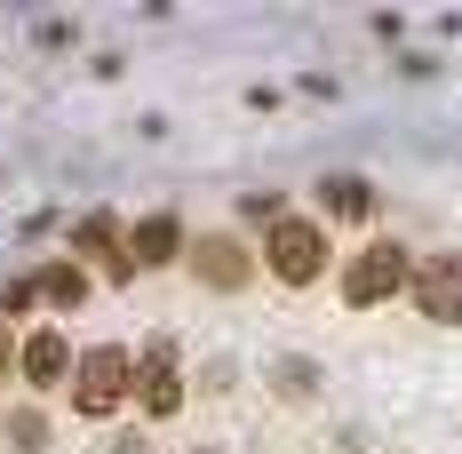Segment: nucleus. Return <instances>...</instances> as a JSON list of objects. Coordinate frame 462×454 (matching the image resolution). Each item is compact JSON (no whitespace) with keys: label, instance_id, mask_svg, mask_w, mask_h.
Segmentation results:
<instances>
[{"label":"nucleus","instance_id":"obj_11","mask_svg":"<svg viewBox=\"0 0 462 454\" xmlns=\"http://www.w3.org/2000/svg\"><path fill=\"white\" fill-rule=\"evenodd\" d=\"M32 303H41V279H8V287H0V311H8V319L32 311Z\"/></svg>","mask_w":462,"mask_h":454},{"label":"nucleus","instance_id":"obj_10","mask_svg":"<svg viewBox=\"0 0 462 454\" xmlns=\"http://www.w3.org/2000/svg\"><path fill=\"white\" fill-rule=\"evenodd\" d=\"M41 295L56 303V311H72V303L88 295V272H80V264H48V272H41Z\"/></svg>","mask_w":462,"mask_h":454},{"label":"nucleus","instance_id":"obj_8","mask_svg":"<svg viewBox=\"0 0 462 454\" xmlns=\"http://www.w3.org/2000/svg\"><path fill=\"white\" fill-rule=\"evenodd\" d=\"M16 366H24V375H32L41 391H56V383H72V351H64V335H56V327H41V335H32L24 351H16Z\"/></svg>","mask_w":462,"mask_h":454},{"label":"nucleus","instance_id":"obj_4","mask_svg":"<svg viewBox=\"0 0 462 454\" xmlns=\"http://www.w3.org/2000/svg\"><path fill=\"white\" fill-rule=\"evenodd\" d=\"M407 295H415V311L430 319V327H462V247H447V255H415Z\"/></svg>","mask_w":462,"mask_h":454},{"label":"nucleus","instance_id":"obj_12","mask_svg":"<svg viewBox=\"0 0 462 454\" xmlns=\"http://www.w3.org/2000/svg\"><path fill=\"white\" fill-rule=\"evenodd\" d=\"M279 391H287V399H303V391H311V366L287 359V366H279Z\"/></svg>","mask_w":462,"mask_h":454},{"label":"nucleus","instance_id":"obj_5","mask_svg":"<svg viewBox=\"0 0 462 454\" xmlns=\"http://www.w3.org/2000/svg\"><path fill=\"white\" fill-rule=\"evenodd\" d=\"M152 422H168V414L184 407V359H176V343H152L136 359V391H128Z\"/></svg>","mask_w":462,"mask_h":454},{"label":"nucleus","instance_id":"obj_3","mask_svg":"<svg viewBox=\"0 0 462 454\" xmlns=\"http://www.w3.org/2000/svg\"><path fill=\"white\" fill-rule=\"evenodd\" d=\"M407 272H415V255H407L399 239H367V247L343 264V303H351V311H374V303H391V295L407 287Z\"/></svg>","mask_w":462,"mask_h":454},{"label":"nucleus","instance_id":"obj_13","mask_svg":"<svg viewBox=\"0 0 462 454\" xmlns=\"http://www.w3.org/2000/svg\"><path fill=\"white\" fill-rule=\"evenodd\" d=\"M16 366V343H8V319H0V375Z\"/></svg>","mask_w":462,"mask_h":454},{"label":"nucleus","instance_id":"obj_2","mask_svg":"<svg viewBox=\"0 0 462 454\" xmlns=\"http://www.w3.org/2000/svg\"><path fill=\"white\" fill-rule=\"evenodd\" d=\"M128 391H136V359H128L120 343H96V351L72 359V407L88 414V422L120 414V407H128Z\"/></svg>","mask_w":462,"mask_h":454},{"label":"nucleus","instance_id":"obj_9","mask_svg":"<svg viewBox=\"0 0 462 454\" xmlns=\"http://www.w3.org/2000/svg\"><path fill=\"white\" fill-rule=\"evenodd\" d=\"M367 199H374L367 176H327L319 183V208H327V216H367Z\"/></svg>","mask_w":462,"mask_h":454},{"label":"nucleus","instance_id":"obj_1","mask_svg":"<svg viewBox=\"0 0 462 454\" xmlns=\"http://www.w3.org/2000/svg\"><path fill=\"white\" fill-rule=\"evenodd\" d=\"M327 264H335V247H327L319 216H279V224L263 231V272H272L279 287H311Z\"/></svg>","mask_w":462,"mask_h":454},{"label":"nucleus","instance_id":"obj_6","mask_svg":"<svg viewBox=\"0 0 462 454\" xmlns=\"http://www.w3.org/2000/svg\"><path fill=\"white\" fill-rule=\"evenodd\" d=\"M184 255H191V272L208 279V287H224V295H231V287H247V279H255V255H247L239 239H224V231H216V239H191Z\"/></svg>","mask_w":462,"mask_h":454},{"label":"nucleus","instance_id":"obj_7","mask_svg":"<svg viewBox=\"0 0 462 454\" xmlns=\"http://www.w3.org/2000/svg\"><path fill=\"white\" fill-rule=\"evenodd\" d=\"M176 255H184V224H176V216H143V224L128 231V264H136V272H168Z\"/></svg>","mask_w":462,"mask_h":454},{"label":"nucleus","instance_id":"obj_14","mask_svg":"<svg viewBox=\"0 0 462 454\" xmlns=\"http://www.w3.org/2000/svg\"><path fill=\"white\" fill-rule=\"evenodd\" d=\"M191 454H216V447H191Z\"/></svg>","mask_w":462,"mask_h":454}]
</instances>
